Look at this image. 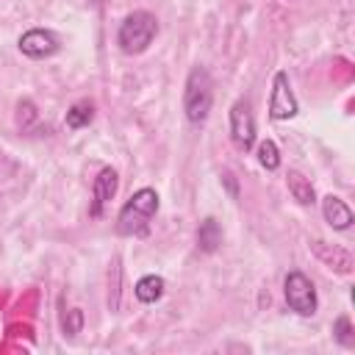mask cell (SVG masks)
Segmentation results:
<instances>
[{"label": "cell", "instance_id": "obj_1", "mask_svg": "<svg viewBox=\"0 0 355 355\" xmlns=\"http://www.w3.org/2000/svg\"><path fill=\"white\" fill-rule=\"evenodd\" d=\"M158 214V194L155 189H139L119 211L116 216V230L122 236H141L147 233L153 216Z\"/></svg>", "mask_w": 355, "mask_h": 355}, {"label": "cell", "instance_id": "obj_2", "mask_svg": "<svg viewBox=\"0 0 355 355\" xmlns=\"http://www.w3.org/2000/svg\"><path fill=\"white\" fill-rule=\"evenodd\" d=\"M155 33H158V19L150 11H133V14H128L122 19L116 42H119L122 53L136 55V53H144L153 44Z\"/></svg>", "mask_w": 355, "mask_h": 355}, {"label": "cell", "instance_id": "obj_3", "mask_svg": "<svg viewBox=\"0 0 355 355\" xmlns=\"http://www.w3.org/2000/svg\"><path fill=\"white\" fill-rule=\"evenodd\" d=\"M211 103H214V83H211V75L202 69V67H194L189 72V80H186V92H183V111H186V119L189 122H202L211 111Z\"/></svg>", "mask_w": 355, "mask_h": 355}, {"label": "cell", "instance_id": "obj_4", "mask_svg": "<svg viewBox=\"0 0 355 355\" xmlns=\"http://www.w3.org/2000/svg\"><path fill=\"white\" fill-rule=\"evenodd\" d=\"M283 294H286L288 308L297 311L300 316H313L316 313V288L302 272H288L286 275Z\"/></svg>", "mask_w": 355, "mask_h": 355}, {"label": "cell", "instance_id": "obj_5", "mask_svg": "<svg viewBox=\"0 0 355 355\" xmlns=\"http://www.w3.org/2000/svg\"><path fill=\"white\" fill-rule=\"evenodd\" d=\"M230 136L239 150H250L255 144V119L250 111V100H236L230 108Z\"/></svg>", "mask_w": 355, "mask_h": 355}, {"label": "cell", "instance_id": "obj_6", "mask_svg": "<svg viewBox=\"0 0 355 355\" xmlns=\"http://www.w3.org/2000/svg\"><path fill=\"white\" fill-rule=\"evenodd\" d=\"M297 114V100L288 86V75L277 72L272 83V97H269V116L272 119H291Z\"/></svg>", "mask_w": 355, "mask_h": 355}, {"label": "cell", "instance_id": "obj_7", "mask_svg": "<svg viewBox=\"0 0 355 355\" xmlns=\"http://www.w3.org/2000/svg\"><path fill=\"white\" fill-rule=\"evenodd\" d=\"M19 50L28 58H47L58 50V39H55V33H50L44 28H33L19 36Z\"/></svg>", "mask_w": 355, "mask_h": 355}, {"label": "cell", "instance_id": "obj_8", "mask_svg": "<svg viewBox=\"0 0 355 355\" xmlns=\"http://www.w3.org/2000/svg\"><path fill=\"white\" fill-rule=\"evenodd\" d=\"M116 186H119L116 172L111 166H103L100 175L94 178V189H92V208H89L92 216H100L103 214V205L111 202V197L116 194Z\"/></svg>", "mask_w": 355, "mask_h": 355}, {"label": "cell", "instance_id": "obj_9", "mask_svg": "<svg viewBox=\"0 0 355 355\" xmlns=\"http://www.w3.org/2000/svg\"><path fill=\"white\" fill-rule=\"evenodd\" d=\"M322 214H324V219H327V225L333 230H349L352 227V211L341 197L327 194L322 200Z\"/></svg>", "mask_w": 355, "mask_h": 355}, {"label": "cell", "instance_id": "obj_10", "mask_svg": "<svg viewBox=\"0 0 355 355\" xmlns=\"http://www.w3.org/2000/svg\"><path fill=\"white\" fill-rule=\"evenodd\" d=\"M311 247H313V252H316L327 266H333L336 272H341V275H349V272H352V255H349L347 250L327 247V244H324V241H319V239H313V241H311Z\"/></svg>", "mask_w": 355, "mask_h": 355}, {"label": "cell", "instance_id": "obj_11", "mask_svg": "<svg viewBox=\"0 0 355 355\" xmlns=\"http://www.w3.org/2000/svg\"><path fill=\"white\" fill-rule=\"evenodd\" d=\"M219 244H222V227H219V222L214 216L202 219L200 227H197V247L202 252H214Z\"/></svg>", "mask_w": 355, "mask_h": 355}, {"label": "cell", "instance_id": "obj_12", "mask_svg": "<svg viewBox=\"0 0 355 355\" xmlns=\"http://www.w3.org/2000/svg\"><path fill=\"white\" fill-rule=\"evenodd\" d=\"M164 277H158V275H144V277H139V283L133 286V294H136V300L139 302H155V300H161L164 297Z\"/></svg>", "mask_w": 355, "mask_h": 355}, {"label": "cell", "instance_id": "obj_13", "mask_svg": "<svg viewBox=\"0 0 355 355\" xmlns=\"http://www.w3.org/2000/svg\"><path fill=\"white\" fill-rule=\"evenodd\" d=\"M286 183H288V191H291V197H294L300 205H311V202H316L313 186H311V180H308L302 172L291 169V172H288V178H286Z\"/></svg>", "mask_w": 355, "mask_h": 355}, {"label": "cell", "instance_id": "obj_14", "mask_svg": "<svg viewBox=\"0 0 355 355\" xmlns=\"http://www.w3.org/2000/svg\"><path fill=\"white\" fill-rule=\"evenodd\" d=\"M92 119H94V105H92V103H86V100L75 103V105L67 111V128H72V130H78V128L89 125Z\"/></svg>", "mask_w": 355, "mask_h": 355}, {"label": "cell", "instance_id": "obj_15", "mask_svg": "<svg viewBox=\"0 0 355 355\" xmlns=\"http://www.w3.org/2000/svg\"><path fill=\"white\" fill-rule=\"evenodd\" d=\"M258 161H261V166L269 169V172L280 166V153H277V144H275L272 139H263V141L258 144Z\"/></svg>", "mask_w": 355, "mask_h": 355}, {"label": "cell", "instance_id": "obj_16", "mask_svg": "<svg viewBox=\"0 0 355 355\" xmlns=\"http://www.w3.org/2000/svg\"><path fill=\"white\" fill-rule=\"evenodd\" d=\"M333 336L344 344V347H352L355 344V336H352V324H349V316H338L336 324H333Z\"/></svg>", "mask_w": 355, "mask_h": 355}, {"label": "cell", "instance_id": "obj_17", "mask_svg": "<svg viewBox=\"0 0 355 355\" xmlns=\"http://www.w3.org/2000/svg\"><path fill=\"white\" fill-rule=\"evenodd\" d=\"M80 327H83V313H80V308H72V311H67V316H64V336H78L80 333Z\"/></svg>", "mask_w": 355, "mask_h": 355}, {"label": "cell", "instance_id": "obj_18", "mask_svg": "<svg viewBox=\"0 0 355 355\" xmlns=\"http://www.w3.org/2000/svg\"><path fill=\"white\" fill-rule=\"evenodd\" d=\"M17 119H19L22 128H28V125L36 119V108H33L31 100H22V103H19V116H17Z\"/></svg>", "mask_w": 355, "mask_h": 355}]
</instances>
